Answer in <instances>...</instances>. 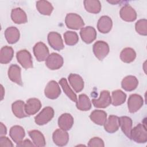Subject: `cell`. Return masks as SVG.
Segmentation results:
<instances>
[{
  "label": "cell",
  "mask_w": 147,
  "mask_h": 147,
  "mask_svg": "<svg viewBox=\"0 0 147 147\" xmlns=\"http://www.w3.org/2000/svg\"><path fill=\"white\" fill-rule=\"evenodd\" d=\"M0 127H1V136H3L6 134L7 133V129L5 125H3V123L1 122L0 123Z\"/></svg>",
  "instance_id": "60d3db41"
},
{
  "label": "cell",
  "mask_w": 147,
  "mask_h": 147,
  "mask_svg": "<svg viewBox=\"0 0 147 147\" xmlns=\"http://www.w3.org/2000/svg\"><path fill=\"white\" fill-rule=\"evenodd\" d=\"M14 50L12 47L9 46L3 47L0 51V63L7 64L11 61L13 57Z\"/></svg>",
  "instance_id": "f1b7e54d"
},
{
  "label": "cell",
  "mask_w": 147,
  "mask_h": 147,
  "mask_svg": "<svg viewBox=\"0 0 147 147\" xmlns=\"http://www.w3.org/2000/svg\"><path fill=\"white\" fill-rule=\"evenodd\" d=\"M13 146H14L13 144H12L11 141L9 140L8 137H5V136H1L0 137V146L1 147H4V146L12 147Z\"/></svg>",
  "instance_id": "f35d334b"
},
{
  "label": "cell",
  "mask_w": 147,
  "mask_h": 147,
  "mask_svg": "<svg viewBox=\"0 0 147 147\" xmlns=\"http://www.w3.org/2000/svg\"><path fill=\"white\" fill-rule=\"evenodd\" d=\"M144 105L142 97L137 94H133L129 96L127 100V107L130 113H134L139 110Z\"/></svg>",
  "instance_id": "9c48e42d"
},
{
  "label": "cell",
  "mask_w": 147,
  "mask_h": 147,
  "mask_svg": "<svg viewBox=\"0 0 147 147\" xmlns=\"http://www.w3.org/2000/svg\"><path fill=\"white\" fill-rule=\"evenodd\" d=\"M33 53L38 61H43L46 60L49 55V51L47 46L42 42L36 43L33 48Z\"/></svg>",
  "instance_id": "ba28073f"
},
{
  "label": "cell",
  "mask_w": 147,
  "mask_h": 147,
  "mask_svg": "<svg viewBox=\"0 0 147 147\" xmlns=\"http://www.w3.org/2000/svg\"><path fill=\"white\" fill-rule=\"evenodd\" d=\"M88 146L90 147H104L105 144L103 141L99 137H93L90 140L88 143Z\"/></svg>",
  "instance_id": "74e56055"
},
{
  "label": "cell",
  "mask_w": 147,
  "mask_h": 147,
  "mask_svg": "<svg viewBox=\"0 0 147 147\" xmlns=\"http://www.w3.org/2000/svg\"><path fill=\"white\" fill-rule=\"evenodd\" d=\"M90 119L98 125H103L107 119V113L100 110H95L90 115Z\"/></svg>",
  "instance_id": "4316f807"
},
{
  "label": "cell",
  "mask_w": 147,
  "mask_h": 147,
  "mask_svg": "<svg viewBox=\"0 0 147 147\" xmlns=\"http://www.w3.org/2000/svg\"><path fill=\"white\" fill-rule=\"evenodd\" d=\"M111 104L114 106H119L125 103L126 94L121 90H116L111 93Z\"/></svg>",
  "instance_id": "d6a6232c"
},
{
  "label": "cell",
  "mask_w": 147,
  "mask_h": 147,
  "mask_svg": "<svg viewBox=\"0 0 147 147\" xmlns=\"http://www.w3.org/2000/svg\"><path fill=\"white\" fill-rule=\"evenodd\" d=\"M11 18L12 21L17 24H25L28 21L26 13L20 7H16L12 9Z\"/></svg>",
  "instance_id": "603a6c76"
},
{
  "label": "cell",
  "mask_w": 147,
  "mask_h": 147,
  "mask_svg": "<svg viewBox=\"0 0 147 147\" xmlns=\"http://www.w3.org/2000/svg\"><path fill=\"white\" fill-rule=\"evenodd\" d=\"M64 60L63 57L57 53H52L45 60L46 66L51 70H56L60 69L63 65Z\"/></svg>",
  "instance_id": "5b68a950"
},
{
  "label": "cell",
  "mask_w": 147,
  "mask_h": 147,
  "mask_svg": "<svg viewBox=\"0 0 147 147\" xmlns=\"http://www.w3.org/2000/svg\"><path fill=\"white\" fill-rule=\"evenodd\" d=\"M66 26L71 29L78 30L83 28L84 22L82 18L76 13H68L65 18Z\"/></svg>",
  "instance_id": "3957f363"
},
{
  "label": "cell",
  "mask_w": 147,
  "mask_h": 147,
  "mask_svg": "<svg viewBox=\"0 0 147 147\" xmlns=\"http://www.w3.org/2000/svg\"><path fill=\"white\" fill-rule=\"evenodd\" d=\"M80 35L83 41L86 44H90L96 39L97 34L94 27L88 26L81 29Z\"/></svg>",
  "instance_id": "4fadbf2b"
},
{
  "label": "cell",
  "mask_w": 147,
  "mask_h": 147,
  "mask_svg": "<svg viewBox=\"0 0 147 147\" xmlns=\"http://www.w3.org/2000/svg\"><path fill=\"white\" fill-rule=\"evenodd\" d=\"M25 103L21 100H18L12 103L11 110L14 115L18 118H23L29 116L25 110Z\"/></svg>",
  "instance_id": "484cf974"
},
{
  "label": "cell",
  "mask_w": 147,
  "mask_h": 147,
  "mask_svg": "<svg viewBox=\"0 0 147 147\" xmlns=\"http://www.w3.org/2000/svg\"><path fill=\"white\" fill-rule=\"evenodd\" d=\"M134 142L139 144H144L147 141L146 127L144 124L138 123L131 129L130 138Z\"/></svg>",
  "instance_id": "6da1fadb"
},
{
  "label": "cell",
  "mask_w": 147,
  "mask_h": 147,
  "mask_svg": "<svg viewBox=\"0 0 147 147\" xmlns=\"http://www.w3.org/2000/svg\"><path fill=\"white\" fill-rule=\"evenodd\" d=\"M119 15L122 20L126 22H133L137 18L136 11L129 5L122 7L119 11Z\"/></svg>",
  "instance_id": "5bb4252c"
},
{
  "label": "cell",
  "mask_w": 147,
  "mask_h": 147,
  "mask_svg": "<svg viewBox=\"0 0 147 147\" xmlns=\"http://www.w3.org/2000/svg\"><path fill=\"white\" fill-rule=\"evenodd\" d=\"M76 106L80 111H88L91 108V102L87 95L82 94L79 95V99L76 102Z\"/></svg>",
  "instance_id": "f546056e"
},
{
  "label": "cell",
  "mask_w": 147,
  "mask_h": 147,
  "mask_svg": "<svg viewBox=\"0 0 147 147\" xmlns=\"http://www.w3.org/2000/svg\"><path fill=\"white\" fill-rule=\"evenodd\" d=\"M65 43L69 46H73L76 44L79 41V37L75 32L67 31L64 33Z\"/></svg>",
  "instance_id": "d590c367"
},
{
  "label": "cell",
  "mask_w": 147,
  "mask_h": 147,
  "mask_svg": "<svg viewBox=\"0 0 147 147\" xmlns=\"http://www.w3.org/2000/svg\"><path fill=\"white\" fill-rule=\"evenodd\" d=\"M45 96L51 99L57 98L61 94V89L55 80H51L48 83L44 89Z\"/></svg>",
  "instance_id": "52a82bcc"
},
{
  "label": "cell",
  "mask_w": 147,
  "mask_h": 147,
  "mask_svg": "<svg viewBox=\"0 0 147 147\" xmlns=\"http://www.w3.org/2000/svg\"><path fill=\"white\" fill-rule=\"evenodd\" d=\"M54 113L52 107H45L34 117V122L38 125H44L51 121L54 117Z\"/></svg>",
  "instance_id": "7a4b0ae2"
},
{
  "label": "cell",
  "mask_w": 147,
  "mask_h": 147,
  "mask_svg": "<svg viewBox=\"0 0 147 147\" xmlns=\"http://www.w3.org/2000/svg\"><path fill=\"white\" fill-rule=\"evenodd\" d=\"M48 42L55 50L60 51L64 48L61 35L56 32H51L48 34Z\"/></svg>",
  "instance_id": "8fae6325"
},
{
  "label": "cell",
  "mask_w": 147,
  "mask_h": 147,
  "mask_svg": "<svg viewBox=\"0 0 147 147\" xmlns=\"http://www.w3.org/2000/svg\"><path fill=\"white\" fill-rule=\"evenodd\" d=\"M21 68L17 64H11L8 69V77L9 79L13 82L22 86L23 83L21 78Z\"/></svg>",
  "instance_id": "9a60e30c"
},
{
  "label": "cell",
  "mask_w": 147,
  "mask_h": 147,
  "mask_svg": "<svg viewBox=\"0 0 147 147\" xmlns=\"http://www.w3.org/2000/svg\"><path fill=\"white\" fill-rule=\"evenodd\" d=\"M9 135L13 141L16 144H18L23 140L25 136V130L21 126L14 125L10 128Z\"/></svg>",
  "instance_id": "7402d4cb"
},
{
  "label": "cell",
  "mask_w": 147,
  "mask_h": 147,
  "mask_svg": "<svg viewBox=\"0 0 147 147\" xmlns=\"http://www.w3.org/2000/svg\"><path fill=\"white\" fill-rule=\"evenodd\" d=\"M92 51L95 57L98 60H102L109 53L110 48L107 42L99 40L94 44Z\"/></svg>",
  "instance_id": "277c9868"
},
{
  "label": "cell",
  "mask_w": 147,
  "mask_h": 147,
  "mask_svg": "<svg viewBox=\"0 0 147 147\" xmlns=\"http://www.w3.org/2000/svg\"><path fill=\"white\" fill-rule=\"evenodd\" d=\"M40 100L36 98H30L27 100L25 105V110L26 113L29 116L37 113L41 107Z\"/></svg>",
  "instance_id": "2e32d148"
},
{
  "label": "cell",
  "mask_w": 147,
  "mask_h": 147,
  "mask_svg": "<svg viewBox=\"0 0 147 147\" xmlns=\"http://www.w3.org/2000/svg\"><path fill=\"white\" fill-rule=\"evenodd\" d=\"M36 8L40 14L45 16H50L53 10L52 4L49 2L45 0L37 1Z\"/></svg>",
  "instance_id": "4dcf8cb0"
},
{
  "label": "cell",
  "mask_w": 147,
  "mask_h": 147,
  "mask_svg": "<svg viewBox=\"0 0 147 147\" xmlns=\"http://www.w3.org/2000/svg\"><path fill=\"white\" fill-rule=\"evenodd\" d=\"M136 57V53L135 51L129 47H127L122 49L120 53L121 60L125 63H130L133 62Z\"/></svg>",
  "instance_id": "836d02e7"
},
{
  "label": "cell",
  "mask_w": 147,
  "mask_h": 147,
  "mask_svg": "<svg viewBox=\"0 0 147 147\" xmlns=\"http://www.w3.org/2000/svg\"><path fill=\"white\" fill-rule=\"evenodd\" d=\"M59 84H60L61 88H63L64 92L66 94V95L73 102H76L78 100L77 96L76 94L72 91V90L71 88V87L69 86L68 82L65 78H61L59 80Z\"/></svg>",
  "instance_id": "e575fe53"
},
{
  "label": "cell",
  "mask_w": 147,
  "mask_h": 147,
  "mask_svg": "<svg viewBox=\"0 0 147 147\" xmlns=\"http://www.w3.org/2000/svg\"><path fill=\"white\" fill-rule=\"evenodd\" d=\"M68 78L69 84L76 92H79L83 89L84 81L80 75L76 74H70Z\"/></svg>",
  "instance_id": "ffe728a7"
},
{
  "label": "cell",
  "mask_w": 147,
  "mask_h": 147,
  "mask_svg": "<svg viewBox=\"0 0 147 147\" xmlns=\"http://www.w3.org/2000/svg\"><path fill=\"white\" fill-rule=\"evenodd\" d=\"M92 103L94 107L97 108H106L111 103V98L110 92L107 90H103L100 92L98 99H92Z\"/></svg>",
  "instance_id": "30bf717a"
},
{
  "label": "cell",
  "mask_w": 147,
  "mask_h": 147,
  "mask_svg": "<svg viewBox=\"0 0 147 147\" xmlns=\"http://www.w3.org/2000/svg\"><path fill=\"white\" fill-rule=\"evenodd\" d=\"M136 32L142 36L147 35V20L146 19H141L137 21L135 24Z\"/></svg>",
  "instance_id": "8d00e7d4"
},
{
  "label": "cell",
  "mask_w": 147,
  "mask_h": 147,
  "mask_svg": "<svg viewBox=\"0 0 147 147\" xmlns=\"http://www.w3.org/2000/svg\"><path fill=\"white\" fill-rule=\"evenodd\" d=\"M108 2L111 3V4H117L118 3H119L120 2V1H108Z\"/></svg>",
  "instance_id": "b9f144b4"
},
{
  "label": "cell",
  "mask_w": 147,
  "mask_h": 147,
  "mask_svg": "<svg viewBox=\"0 0 147 147\" xmlns=\"http://www.w3.org/2000/svg\"><path fill=\"white\" fill-rule=\"evenodd\" d=\"M138 84V80L137 78L133 75H128L125 77L121 82L122 88L126 91L134 90Z\"/></svg>",
  "instance_id": "44dd1931"
},
{
  "label": "cell",
  "mask_w": 147,
  "mask_h": 147,
  "mask_svg": "<svg viewBox=\"0 0 147 147\" xmlns=\"http://www.w3.org/2000/svg\"><path fill=\"white\" fill-rule=\"evenodd\" d=\"M16 58L18 62L25 69L33 67V61L30 53L26 49H22L17 52Z\"/></svg>",
  "instance_id": "8992f818"
},
{
  "label": "cell",
  "mask_w": 147,
  "mask_h": 147,
  "mask_svg": "<svg viewBox=\"0 0 147 147\" xmlns=\"http://www.w3.org/2000/svg\"><path fill=\"white\" fill-rule=\"evenodd\" d=\"M17 146L22 147V146H34V144L32 143L29 139H25L21 141L19 143L17 144Z\"/></svg>",
  "instance_id": "ab89813d"
},
{
  "label": "cell",
  "mask_w": 147,
  "mask_h": 147,
  "mask_svg": "<svg viewBox=\"0 0 147 147\" xmlns=\"http://www.w3.org/2000/svg\"><path fill=\"white\" fill-rule=\"evenodd\" d=\"M113 21L110 17L107 16H103L98 21L97 28L102 33H109L112 28Z\"/></svg>",
  "instance_id": "ac0fdd59"
},
{
  "label": "cell",
  "mask_w": 147,
  "mask_h": 147,
  "mask_svg": "<svg viewBox=\"0 0 147 147\" xmlns=\"http://www.w3.org/2000/svg\"><path fill=\"white\" fill-rule=\"evenodd\" d=\"M103 125L104 129L107 132L109 133H115L119 129V117L114 115H110Z\"/></svg>",
  "instance_id": "d6986e66"
},
{
  "label": "cell",
  "mask_w": 147,
  "mask_h": 147,
  "mask_svg": "<svg viewBox=\"0 0 147 147\" xmlns=\"http://www.w3.org/2000/svg\"><path fill=\"white\" fill-rule=\"evenodd\" d=\"M5 37L6 41L10 44L16 43L20 39V33L19 30L15 26L7 28L5 31Z\"/></svg>",
  "instance_id": "cb8c5ba5"
},
{
  "label": "cell",
  "mask_w": 147,
  "mask_h": 147,
  "mask_svg": "<svg viewBox=\"0 0 147 147\" xmlns=\"http://www.w3.org/2000/svg\"><path fill=\"white\" fill-rule=\"evenodd\" d=\"M28 134L35 146L41 147L45 146V139L41 131L37 130H32L28 132Z\"/></svg>",
  "instance_id": "83f0119b"
},
{
  "label": "cell",
  "mask_w": 147,
  "mask_h": 147,
  "mask_svg": "<svg viewBox=\"0 0 147 147\" xmlns=\"http://www.w3.org/2000/svg\"><path fill=\"white\" fill-rule=\"evenodd\" d=\"M119 125L121 130L129 138H130V133L132 129V119L127 116H122L119 118Z\"/></svg>",
  "instance_id": "d4e9b609"
},
{
  "label": "cell",
  "mask_w": 147,
  "mask_h": 147,
  "mask_svg": "<svg viewBox=\"0 0 147 147\" xmlns=\"http://www.w3.org/2000/svg\"><path fill=\"white\" fill-rule=\"evenodd\" d=\"M74 118L69 113H64L61 114L58 119L59 127L60 129L65 131L70 130L74 125Z\"/></svg>",
  "instance_id": "e0dca14e"
},
{
  "label": "cell",
  "mask_w": 147,
  "mask_h": 147,
  "mask_svg": "<svg viewBox=\"0 0 147 147\" xmlns=\"http://www.w3.org/2000/svg\"><path fill=\"white\" fill-rule=\"evenodd\" d=\"M83 3L85 9L89 13L97 14L101 10V3L98 0H85Z\"/></svg>",
  "instance_id": "1f68e13d"
},
{
  "label": "cell",
  "mask_w": 147,
  "mask_h": 147,
  "mask_svg": "<svg viewBox=\"0 0 147 147\" xmlns=\"http://www.w3.org/2000/svg\"><path fill=\"white\" fill-rule=\"evenodd\" d=\"M53 142L57 146H63L66 145L69 141L68 133L61 129H56L52 134Z\"/></svg>",
  "instance_id": "7c38bea8"
}]
</instances>
